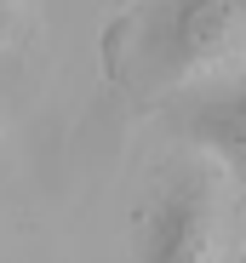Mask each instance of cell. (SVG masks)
Masks as SVG:
<instances>
[{"label":"cell","mask_w":246,"mask_h":263,"mask_svg":"<svg viewBox=\"0 0 246 263\" xmlns=\"http://www.w3.org/2000/svg\"><path fill=\"white\" fill-rule=\"evenodd\" d=\"M235 257H246V246H240V252H235Z\"/></svg>","instance_id":"obj_5"},{"label":"cell","mask_w":246,"mask_h":263,"mask_svg":"<svg viewBox=\"0 0 246 263\" xmlns=\"http://www.w3.org/2000/svg\"><path fill=\"white\" fill-rule=\"evenodd\" d=\"M23 29V6L17 0H0V34H17Z\"/></svg>","instance_id":"obj_4"},{"label":"cell","mask_w":246,"mask_h":263,"mask_svg":"<svg viewBox=\"0 0 246 263\" xmlns=\"http://www.w3.org/2000/svg\"><path fill=\"white\" fill-rule=\"evenodd\" d=\"M172 120L200 155H212L246 189V74H206L195 86H178Z\"/></svg>","instance_id":"obj_3"},{"label":"cell","mask_w":246,"mask_h":263,"mask_svg":"<svg viewBox=\"0 0 246 263\" xmlns=\"http://www.w3.org/2000/svg\"><path fill=\"white\" fill-rule=\"evenodd\" d=\"M212 246H218V195H212V178L200 166H183L143 206L132 252L143 263H195V257H212Z\"/></svg>","instance_id":"obj_2"},{"label":"cell","mask_w":246,"mask_h":263,"mask_svg":"<svg viewBox=\"0 0 246 263\" xmlns=\"http://www.w3.org/2000/svg\"><path fill=\"white\" fill-rule=\"evenodd\" d=\"M246 52V0H143L115 34V74L132 92H178Z\"/></svg>","instance_id":"obj_1"}]
</instances>
